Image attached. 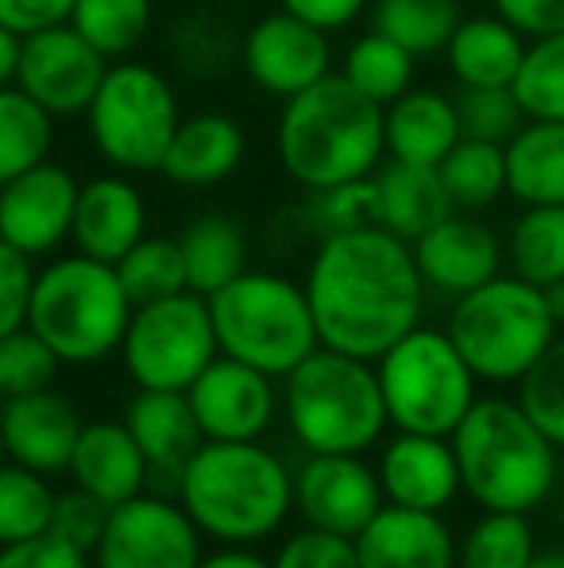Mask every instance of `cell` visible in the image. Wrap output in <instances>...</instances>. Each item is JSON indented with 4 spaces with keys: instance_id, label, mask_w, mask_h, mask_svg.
I'll return each mask as SVG.
<instances>
[{
    "instance_id": "6da1fadb",
    "label": "cell",
    "mask_w": 564,
    "mask_h": 568,
    "mask_svg": "<svg viewBox=\"0 0 564 568\" xmlns=\"http://www.w3.org/2000/svg\"><path fill=\"white\" fill-rule=\"evenodd\" d=\"M306 298L325 348L379 359L394 341L418 329L425 278L407 240L368 225L317 244L306 271Z\"/></svg>"
},
{
    "instance_id": "7a4b0ae2",
    "label": "cell",
    "mask_w": 564,
    "mask_h": 568,
    "mask_svg": "<svg viewBox=\"0 0 564 568\" xmlns=\"http://www.w3.org/2000/svg\"><path fill=\"white\" fill-rule=\"evenodd\" d=\"M383 105L363 98L345 74H325L286 98L279 116V159L298 186L329 190L371 179L383 163Z\"/></svg>"
},
{
    "instance_id": "3957f363",
    "label": "cell",
    "mask_w": 564,
    "mask_h": 568,
    "mask_svg": "<svg viewBox=\"0 0 564 568\" xmlns=\"http://www.w3.org/2000/svg\"><path fill=\"white\" fill-rule=\"evenodd\" d=\"M178 495L202 534L225 546H252L286 523L294 476L259 442H205L182 468Z\"/></svg>"
},
{
    "instance_id": "277c9868",
    "label": "cell",
    "mask_w": 564,
    "mask_h": 568,
    "mask_svg": "<svg viewBox=\"0 0 564 568\" xmlns=\"http://www.w3.org/2000/svg\"><path fill=\"white\" fill-rule=\"evenodd\" d=\"M449 442L460 464V487L483 510L530 515L553 495L557 445L511 398H475Z\"/></svg>"
},
{
    "instance_id": "5b68a950",
    "label": "cell",
    "mask_w": 564,
    "mask_h": 568,
    "mask_svg": "<svg viewBox=\"0 0 564 568\" xmlns=\"http://www.w3.org/2000/svg\"><path fill=\"white\" fill-rule=\"evenodd\" d=\"M132 310L113 263L78 252L35 271L28 329L51 344L62 364H101L124 344Z\"/></svg>"
},
{
    "instance_id": "8992f818",
    "label": "cell",
    "mask_w": 564,
    "mask_h": 568,
    "mask_svg": "<svg viewBox=\"0 0 564 568\" xmlns=\"http://www.w3.org/2000/svg\"><path fill=\"white\" fill-rule=\"evenodd\" d=\"M283 410L290 434L309 453H363L391 422L371 359L325 344L286 375Z\"/></svg>"
},
{
    "instance_id": "52a82bcc",
    "label": "cell",
    "mask_w": 564,
    "mask_h": 568,
    "mask_svg": "<svg viewBox=\"0 0 564 568\" xmlns=\"http://www.w3.org/2000/svg\"><path fill=\"white\" fill-rule=\"evenodd\" d=\"M561 325L545 306V291L519 275H495L491 283L460 294L449 314V337L488 383H519L557 341Z\"/></svg>"
},
{
    "instance_id": "ba28073f",
    "label": "cell",
    "mask_w": 564,
    "mask_h": 568,
    "mask_svg": "<svg viewBox=\"0 0 564 568\" xmlns=\"http://www.w3.org/2000/svg\"><path fill=\"white\" fill-rule=\"evenodd\" d=\"M221 356L244 359L271 379H286L314 348H321L306 286L271 271H244L209 294Z\"/></svg>"
},
{
    "instance_id": "9c48e42d",
    "label": "cell",
    "mask_w": 564,
    "mask_h": 568,
    "mask_svg": "<svg viewBox=\"0 0 564 568\" xmlns=\"http://www.w3.org/2000/svg\"><path fill=\"white\" fill-rule=\"evenodd\" d=\"M387 418L407 434L452 437L475 403V372L444 329H410L376 359Z\"/></svg>"
},
{
    "instance_id": "30bf717a",
    "label": "cell",
    "mask_w": 564,
    "mask_h": 568,
    "mask_svg": "<svg viewBox=\"0 0 564 568\" xmlns=\"http://www.w3.org/2000/svg\"><path fill=\"white\" fill-rule=\"evenodd\" d=\"M90 135L98 151L116 171H158L182 124L178 98L158 70L143 62H116L109 67L98 98L85 109Z\"/></svg>"
},
{
    "instance_id": "8fae6325",
    "label": "cell",
    "mask_w": 564,
    "mask_h": 568,
    "mask_svg": "<svg viewBox=\"0 0 564 568\" xmlns=\"http://www.w3.org/2000/svg\"><path fill=\"white\" fill-rule=\"evenodd\" d=\"M124 367L147 390H186L221 356L209 298L194 291L132 310L124 333Z\"/></svg>"
},
{
    "instance_id": "7c38bea8",
    "label": "cell",
    "mask_w": 564,
    "mask_h": 568,
    "mask_svg": "<svg viewBox=\"0 0 564 568\" xmlns=\"http://www.w3.org/2000/svg\"><path fill=\"white\" fill-rule=\"evenodd\" d=\"M202 530L186 507L136 495L109 510L105 534L93 549V568H197Z\"/></svg>"
},
{
    "instance_id": "4fadbf2b",
    "label": "cell",
    "mask_w": 564,
    "mask_h": 568,
    "mask_svg": "<svg viewBox=\"0 0 564 568\" xmlns=\"http://www.w3.org/2000/svg\"><path fill=\"white\" fill-rule=\"evenodd\" d=\"M109 74V59L74 23H54L35 36H23L16 85L51 116H78L98 98Z\"/></svg>"
},
{
    "instance_id": "5bb4252c",
    "label": "cell",
    "mask_w": 564,
    "mask_h": 568,
    "mask_svg": "<svg viewBox=\"0 0 564 568\" xmlns=\"http://www.w3.org/2000/svg\"><path fill=\"white\" fill-rule=\"evenodd\" d=\"M383 484L360 453H314L294 476V507L306 526L356 538L383 510Z\"/></svg>"
},
{
    "instance_id": "9a60e30c",
    "label": "cell",
    "mask_w": 564,
    "mask_h": 568,
    "mask_svg": "<svg viewBox=\"0 0 564 568\" xmlns=\"http://www.w3.org/2000/svg\"><path fill=\"white\" fill-rule=\"evenodd\" d=\"M205 442H259L275 422V383L267 372L217 356L186 387Z\"/></svg>"
},
{
    "instance_id": "2e32d148",
    "label": "cell",
    "mask_w": 564,
    "mask_h": 568,
    "mask_svg": "<svg viewBox=\"0 0 564 568\" xmlns=\"http://www.w3.org/2000/svg\"><path fill=\"white\" fill-rule=\"evenodd\" d=\"M244 70L271 98H294L332 74L329 31L279 8L244 36Z\"/></svg>"
},
{
    "instance_id": "e0dca14e",
    "label": "cell",
    "mask_w": 564,
    "mask_h": 568,
    "mask_svg": "<svg viewBox=\"0 0 564 568\" xmlns=\"http://www.w3.org/2000/svg\"><path fill=\"white\" fill-rule=\"evenodd\" d=\"M78 190L82 182L51 159L4 182L0 186V240L20 247L31 260L54 252L74 229Z\"/></svg>"
},
{
    "instance_id": "ac0fdd59",
    "label": "cell",
    "mask_w": 564,
    "mask_h": 568,
    "mask_svg": "<svg viewBox=\"0 0 564 568\" xmlns=\"http://www.w3.org/2000/svg\"><path fill=\"white\" fill-rule=\"evenodd\" d=\"M410 247H414V263L425 278V291H437L452 302L460 294L475 291V286L491 283L495 275H503L506 260L499 232L460 210L449 213L425 236H418Z\"/></svg>"
},
{
    "instance_id": "d6986e66",
    "label": "cell",
    "mask_w": 564,
    "mask_h": 568,
    "mask_svg": "<svg viewBox=\"0 0 564 568\" xmlns=\"http://www.w3.org/2000/svg\"><path fill=\"white\" fill-rule=\"evenodd\" d=\"M82 426L85 422L78 418L74 403L51 387L4 398L0 406V434H4L8 460L23 464L39 476L70 468Z\"/></svg>"
},
{
    "instance_id": "ffe728a7",
    "label": "cell",
    "mask_w": 564,
    "mask_h": 568,
    "mask_svg": "<svg viewBox=\"0 0 564 568\" xmlns=\"http://www.w3.org/2000/svg\"><path fill=\"white\" fill-rule=\"evenodd\" d=\"M379 484L387 503L410 510H437L441 515L460 487V464L449 437L433 434H407L399 429L391 445L379 456Z\"/></svg>"
},
{
    "instance_id": "44dd1931",
    "label": "cell",
    "mask_w": 564,
    "mask_h": 568,
    "mask_svg": "<svg viewBox=\"0 0 564 568\" xmlns=\"http://www.w3.org/2000/svg\"><path fill=\"white\" fill-rule=\"evenodd\" d=\"M143 229H147V205L124 174H101V179L82 182L74 229H70L78 252L116 267L147 236Z\"/></svg>"
},
{
    "instance_id": "7402d4cb",
    "label": "cell",
    "mask_w": 564,
    "mask_h": 568,
    "mask_svg": "<svg viewBox=\"0 0 564 568\" xmlns=\"http://www.w3.org/2000/svg\"><path fill=\"white\" fill-rule=\"evenodd\" d=\"M360 568H457L460 546L437 510H410L387 503L356 534Z\"/></svg>"
},
{
    "instance_id": "603a6c76",
    "label": "cell",
    "mask_w": 564,
    "mask_h": 568,
    "mask_svg": "<svg viewBox=\"0 0 564 568\" xmlns=\"http://www.w3.org/2000/svg\"><path fill=\"white\" fill-rule=\"evenodd\" d=\"M66 471L74 476V487H82V491L98 495L101 503L116 507V503H129L143 495L151 464L124 422L101 418L82 426Z\"/></svg>"
},
{
    "instance_id": "cb8c5ba5",
    "label": "cell",
    "mask_w": 564,
    "mask_h": 568,
    "mask_svg": "<svg viewBox=\"0 0 564 568\" xmlns=\"http://www.w3.org/2000/svg\"><path fill=\"white\" fill-rule=\"evenodd\" d=\"M124 426L132 429L136 445L147 456L151 471L166 476L178 484L182 468L194 460V453L205 445V434L194 418L186 390H147L140 387V395L129 403Z\"/></svg>"
},
{
    "instance_id": "d4e9b609",
    "label": "cell",
    "mask_w": 564,
    "mask_h": 568,
    "mask_svg": "<svg viewBox=\"0 0 564 568\" xmlns=\"http://www.w3.org/2000/svg\"><path fill=\"white\" fill-rule=\"evenodd\" d=\"M460 113L457 98L441 90H414L410 85L402 98L383 109V140L391 159L402 163L437 166L460 143Z\"/></svg>"
},
{
    "instance_id": "484cf974",
    "label": "cell",
    "mask_w": 564,
    "mask_h": 568,
    "mask_svg": "<svg viewBox=\"0 0 564 568\" xmlns=\"http://www.w3.org/2000/svg\"><path fill=\"white\" fill-rule=\"evenodd\" d=\"M244 128L225 113H197L186 116L174 132L171 148L158 171L178 186H217L240 166L244 159Z\"/></svg>"
},
{
    "instance_id": "4316f807",
    "label": "cell",
    "mask_w": 564,
    "mask_h": 568,
    "mask_svg": "<svg viewBox=\"0 0 564 568\" xmlns=\"http://www.w3.org/2000/svg\"><path fill=\"white\" fill-rule=\"evenodd\" d=\"M371 179H376L379 229L394 232V236L407 240V244H414V240L425 236L433 225H441L449 213H457L437 166L391 159V163L379 166Z\"/></svg>"
},
{
    "instance_id": "83f0119b",
    "label": "cell",
    "mask_w": 564,
    "mask_h": 568,
    "mask_svg": "<svg viewBox=\"0 0 564 568\" xmlns=\"http://www.w3.org/2000/svg\"><path fill=\"white\" fill-rule=\"evenodd\" d=\"M522 54H526V36L499 12L460 20L444 47V62L457 85H511Z\"/></svg>"
},
{
    "instance_id": "f1b7e54d",
    "label": "cell",
    "mask_w": 564,
    "mask_h": 568,
    "mask_svg": "<svg viewBox=\"0 0 564 568\" xmlns=\"http://www.w3.org/2000/svg\"><path fill=\"white\" fill-rule=\"evenodd\" d=\"M506 194L522 205H564V120H526L514 132Z\"/></svg>"
},
{
    "instance_id": "f546056e",
    "label": "cell",
    "mask_w": 564,
    "mask_h": 568,
    "mask_svg": "<svg viewBox=\"0 0 564 568\" xmlns=\"http://www.w3.org/2000/svg\"><path fill=\"white\" fill-rule=\"evenodd\" d=\"M182 260H186V283L194 294L209 298L221 286L248 271V236L225 213H202L178 236Z\"/></svg>"
},
{
    "instance_id": "4dcf8cb0",
    "label": "cell",
    "mask_w": 564,
    "mask_h": 568,
    "mask_svg": "<svg viewBox=\"0 0 564 568\" xmlns=\"http://www.w3.org/2000/svg\"><path fill=\"white\" fill-rule=\"evenodd\" d=\"M437 171H441V182H444V190H449L452 210H460V213H480L506 194L503 143L460 135V143L437 163Z\"/></svg>"
},
{
    "instance_id": "1f68e13d",
    "label": "cell",
    "mask_w": 564,
    "mask_h": 568,
    "mask_svg": "<svg viewBox=\"0 0 564 568\" xmlns=\"http://www.w3.org/2000/svg\"><path fill=\"white\" fill-rule=\"evenodd\" d=\"M54 116L20 85L0 90V186L51 159Z\"/></svg>"
},
{
    "instance_id": "d6a6232c",
    "label": "cell",
    "mask_w": 564,
    "mask_h": 568,
    "mask_svg": "<svg viewBox=\"0 0 564 568\" xmlns=\"http://www.w3.org/2000/svg\"><path fill=\"white\" fill-rule=\"evenodd\" d=\"M460 20V0H376L371 8L376 31L407 47L414 59L444 54Z\"/></svg>"
},
{
    "instance_id": "836d02e7",
    "label": "cell",
    "mask_w": 564,
    "mask_h": 568,
    "mask_svg": "<svg viewBox=\"0 0 564 568\" xmlns=\"http://www.w3.org/2000/svg\"><path fill=\"white\" fill-rule=\"evenodd\" d=\"M506 260L519 278L550 286L564 278V205H526L506 236Z\"/></svg>"
},
{
    "instance_id": "e575fe53",
    "label": "cell",
    "mask_w": 564,
    "mask_h": 568,
    "mask_svg": "<svg viewBox=\"0 0 564 568\" xmlns=\"http://www.w3.org/2000/svg\"><path fill=\"white\" fill-rule=\"evenodd\" d=\"M414 54L407 47H399L394 39H387L383 31H371V36H360L345 54V70L340 74L363 93L376 105H391L394 98L414 85Z\"/></svg>"
},
{
    "instance_id": "d590c367",
    "label": "cell",
    "mask_w": 564,
    "mask_h": 568,
    "mask_svg": "<svg viewBox=\"0 0 564 568\" xmlns=\"http://www.w3.org/2000/svg\"><path fill=\"white\" fill-rule=\"evenodd\" d=\"M534 557V526L519 510H488L460 541V568H530Z\"/></svg>"
},
{
    "instance_id": "8d00e7d4",
    "label": "cell",
    "mask_w": 564,
    "mask_h": 568,
    "mask_svg": "<svg viewBox=\"0 0 564 568\" xmlns=\"http://www.w3.org/2000/svg\"><path fill=\"white\" fill-rule=\"evenodd\" d=\"M54 491L39 471L16 460L0 464V546L39 538L51 530Z\"/></svg>"
},
{
    "instance_id": "74e56055",
    "label": "cell",
    "mask_w": 564,
    "mask_h": 568,
    "mask_svg": "<svg viewBox=\"0 0 564 568\" xmlns=\"http://www.w3.org/2000/svg\"><path fill=\"white\" fill-rule=\"evenodd\" d=\"M116 275H121L124 291H129L132 306H147V302L189 291L182 244L171 236H143L140 244L116 263Z\"/></svg>"
},
{
    "instance_id": "f35d334b",
    "label": "cell",
    "mask_w": 564,
    "mask_h": 568,
    "mask_svg": "<svg viewBox=\"0 0 564 568\" xmlns=\"http://www.w3.org/2000/svg\"><path fill=\"white\" fill-rule=\"evenodd\" d=\"M511 90L526 120H564V31L530 39Z\"/></svg>"
},
{
    "instance_id": "ab89813d",
    "label": "cell",
    "mask_w": 564,
    "mask_h": 568,
    "mask_svg": "<svg viewBox=\"0 0 564 568\" xmlns=\"http://www.w3.org/2000/svg\"><path fill=\"white\" fill-rule=\"evenodd\" d=\"M70 23L105 59H124L147 36L151 0H78L74 12H70Z\"/></svg>"
},
{
    "instance_id": "60d3db41",
    "label": "cell",
    "mask_w": 564,
    "mask_h": 568,
    "mask_svg": "<svg viewBox=\"0 0 564 568\" xmlns=\"http://www.w3.org/2000/svg\"><path fill=\"white\" fill-rule=\"evenodd\" d=\"M457 113H460V132L468 140L503 143V148L526 124V113H522L511 85H460Z\"/></svg>"
},
{
    "instance_id": "b9f144b4",
    "label": "cell",
    "mask_w": 564,
    "mask_h": 568,
    "mask_svg": "<svg viewBox=\"0 0 564 568\" xmlns=\"http://www.w3.org/2000/svg\"><path fill=\"white\" fill-rule=\"evenodd\" d=\"M306 221L317 236H337V232L379 225V202H376V179L340 182L329 190H309Z\"/></svg>"
},
{
    "instance_id": "7bdbcfd3",
    "label": "cell",
    "mask_w": 564,
    "mask_h": 568,
    "mask_svg": "<svg viewBox=\"0 0 564 568\" xmlns=\"http://www.w3.org/2000/svg\"><path fill=\"white\" fill-rule=\"evenodd\" d=\"M519 406L557 449H564V337L553 341L545 356L519 379Z\"/></svg>"
},
{
    "instance_id": "ee69618b",
    "label": "cell",
    "mask_w": 564,
    "mask_h": 568,
    "mask_svg": "<svg viewBox=\"0 0 564 568\" xmlns=\"http://www.w3.org/2000/svg\"><path fill=\"white\" fill-rule=\"evenodd\" d=\"M59 364L62 359L51 352V344L28 325L0 337V398L47 390L59 375Z\"/></svg>"
},
{
    "instance_id": "f6af8a7d",
    "label": "cell",
    "mask_w": 564,
    "mask_h": 568,
    "mask_svg": "<svg viewBox=\"0 0 564 568\" xmlns=\"http://www.w3.org/2000/svg\"><path fill=\"white\" fill-rule=\"evenodd\" d=\"M109 510H113L109 503H101L98 495L82 491V487H74V491H66V495H54L51 534L70 541L74 549H82V554H93L101 534H105Z\"/></svg>"
},
{
    "instance_id": "bcb514c9",
    "label": "cell",
    "mask_w": 564,
    "mask_h": 568,
    "mask_svg": "<svg viewBox=\"0 0 564 568\" xmlns=\"http://www.w3.org/2000/svg\"><path fill=\"white\" fill-rule=\"evenodd\" d=\"M271 568H360V554H356V538L306 526L286 538Z\"/></svg>"
},
{
    "instance_id": "7dc6e473",
    "label": "cell",
    "mask_w": 564,
    "mask_h": 568,
    "mask_svg": "<svg viewBox=\"0 0 564 568\" xmlns=\"http://www.w3.org/2000/svg\"><path fill=\"white\" fill-rule=\"evenodd\" d=\"M31 286H35L31 255H23L8 240H0V337L28 325Z\"/></svg>"
},
{
    "instance_id": "c3c4849f",
    "label": "cell",
    "mask_w": 564,
    "mask_h": 568,
    "mask_svg": "<svg viewBox=\"0 0 564 568\" xmlns=\"http://www.w3.org/2000/svg\"><path fill=\"white\" fill-rule=\"evenodd\" d=\"M0 568H90V554L74 549L70 541L54 538L51 530L39 538L0 546Z\"/></svg>"
},
{
    "instance_id": "681fc988",
    "label": "cell",
    "mask_w": 564,
    "mask_h": 568,
    "mask_svg": "<svg viewBox=\"0 0 564 568\" xmlns=\"http://www.w3.org/2000/svg\"><path fill=\"white\" fill-rule=\"evenodd\" d=\"M491 8L526 39L564 31V0H491Z\"/></svg>"
},
{
    "instance_id": "f907efd6",
    "label": "cell",
    "mask_w": 564,
    "mask_h": 568,
    "mask_svg": "<svg viewBox=\"0 0 564 568\" xmlns=\"http://www.w3.org/2000/svg\"><path fill=\"white\" fill-rule=\"evenodd\" d=\"M78 0H0V23L16 36H35L54 23H70Z\"/></svg>"
},
{
    "instance_id": "816d5d0a",
    "label": "cell",
    "mask_w": 564,
    "mask_h": 568,
    "mask_svg": "<svg viewBox=\"0 0 564 568\" xmlns=\"http://www.w3.org/2000/svg\"><path fill=\"white\" fill-rule=\"evenodd\" d=\"M283 8L321 31H340L368 8V0H283Z\"/></svg>"
},
{
    "instance_id": "f5cc1de1",
    "label": "cell",
    "mask_w": 564,
    "mask_h": 568,
    "mask_svg": "<svg viewBox=\"0 0 564 568\" xmlns=\"http://www.w3.org/2000/svg\"><path fill=\"white\" fill-rule=\"evenodd\" d=\"M20 51H23V36H16L12 28H4V23H0V90H4V85H16Z\"/></svg>"
},
{
    "instance_id": "db71d44e",
    "label": "cell",
    "mask_w": 564,
    "mask_h": 568,
    "mask_svg": "<svg viewBox=\"0 0 564 568\" xmlns=\"http://www.w3.org/2000/svg\"><path fill=\"white\" fill-rule=\"evenodd\" d=\"M197 568H271V565H267L264 557L248 554L244 546H233V549H221V554H213V557H202Z\"/></svg>"
},
{
    "instance_id": "11a10c76",
    "label": "cell",
    "mask_w": 564,
    "mask_h": 568,
    "mask_svg": "<svg viewBox=\"0 0 564 568\" xmlns=\"http://www.w3.org/2000/svg\"><path fill=\"white\" fill-rule=\"evenodd\" d=\"M545 291V306H550V314H553V322L564 325V278L561 283H550V286H542Z\"/></svg>"
},
{
    "instance_id": "9f6ffc18",
    "label": "cell",
    "mask_w": 564,
    "mask_h": 568,
    "mask_svg": "<svg viewBox=\"0 0 564 568\" xmlns=\"http://www.w3.org/2000/svg\"><path fill=\"white\" fill-rule=\"evenodd\" d=\"M530 568H564V549H553V554H537Z\"/></svg>"
},
{
    "instance_id": "6f0895ef",
    "label": "cell",
    "mask_w": 564,
    "mask_h": 568,
    "mask_svg": "<svg viewBox=\"0 0 564 568\" xmlns=\"http://www.w3.org/2000/svg\"><path fill=\"white\" fill-rule=\"evenodd\" d=\"M8 460V449H4V434H0V464Z\"/></svg>"
},
{
    "instance_id": "680465c9",
    "label": "cell",
    "mask_w": 564,
    "mask_h": 568,
    "mask_svg": "<svg viewBox=\"0 0 564 568\" xmlns=\"http://www.w3.org/2000/svg\"><path fill=\"white\" fill-rule=\"evenodd\" d=\"M225 4H248V0H225Z\"/></svg>"
},
{
    "instance_id": "91938a15",
    "label": "cell",
    "mask_w": 564,
    "mask_h": 568,
    "mask_svg": "<svg viewBox=\"0 0 564 568\" xmlns=\"http://www.w3.org/2000/svg\"><path fill=\"white\" fill-rule=\"evenodd\" d=\"M561 526H564V499H561Z\"/></svg>"
}]
</instances>
